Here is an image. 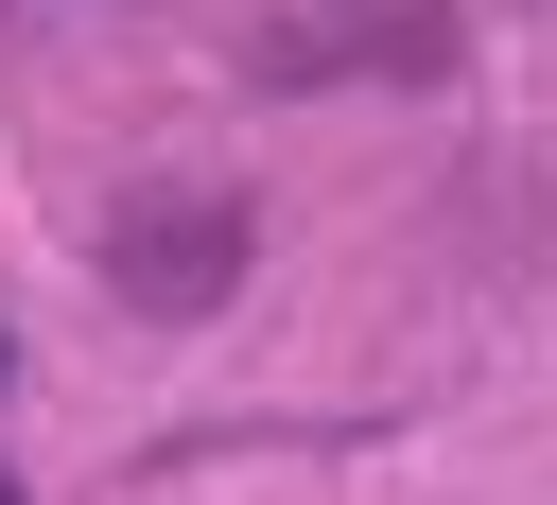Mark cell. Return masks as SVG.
I'll return each instance as SVG.
<instances>
[{
	"instance_id": "6da1fadb",
	"label": "cell",
	"mask_w": 557,
	"mask_h": 505,
	"mask_svg": "<svg viewBox=\"0 0 557 505\" xmlns=\"http://www.w3.org/2000/svg\"><path fill=\"white\" fill-rule=\"evenodd\" d=\"M244 244H261L244 192H139V209H104V296L157 313V331H191V313L244 296Z\"/></svg>"
},
{
	"instance_id": "7a4b0ae2",
	"label": "cell",
	"mask_w": 557,
	"mask_h": 505,
	"mask_svg": "<svg viewBox=\"0 0 557 505\" xmlns=\"http://www.w3.org/2000/svg\"><path fill=\"white\" fill-rule=\"evenodd\" d=\"M0 505H17V488H0Z\"/></svg>"
},
{
	"instance_id": "3957f363",
	"label": "cell",
	"mask_w": 557,
	"mask_h": 505,
	"mask_svg": "<svg viewBox=\"0 0 557 505\" xmlns=\"http://www.w3.org/2000/svg\"><path fill=\"white\" fill-rule=\"evenodd\" d=\"M0 366H17V348H0Z\"/></svg>"
}]
</instances>
